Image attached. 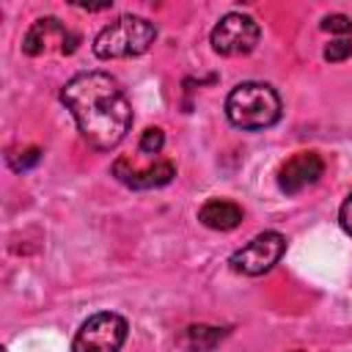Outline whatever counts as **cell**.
Returning a JSON list of instances; mask_svg holds the SVG:
<instances>
[{
    "label": "cell",
    "mask_w": 352,
    "mask_h": 352,
    "mask_svg": "<svg viewBox=\"0 0 352 352\" xmlns=\"http://www.w3.org/2000/svg\"><path fill=\"white\" fill-rule=\"evenodd\" d=\"M60 102L72 113L82 140L96 151L116 148L132 126V104L107 72H80L60 88Z\"/></svg>",
    "instance_id": "obj_1"
},
{
    "label": "cell",
    "mask_w": 352,
    "mask_h": 352,
    "mask_svg": "<svg viewBox=\"0 0 352 352\" xmlns=\"http://www.w3.org/2000/svg\"><path fill=\"white\" fill-rule=\"evenodd\" d=\"M280 96L267 82H239L226 96V116L236 129H267L280 121Z\"/></svg>",
    "instance_id": "obj_2"
},
{
    "label": "cell",
    "mask_w": 352,
    "mask_h": 352,
    "mask_svg": "<svg viewBox=\"0 0 352 352\" xmlns=\"http://www.w3.org/2000/svg\"><path fill=\"white\" fill-rule=\"evenodd\" d=\"M157 38V28L154 22L135 16V14H124L118 19H113L110 25H104L96 38H94V55L99 60H116V58H138L143 52H148V47Z\"/></svg>",
    "instance_id": "obj_3"
},
{
    "label": "cell",
    "mask_w": 352,
    "mask_h": 352,
    "mask_svg": "<svg viewBox=\"0 0 352 352\" xmlns=\"http://www.w3.org/2000/svg\"><path fill=\"white\" fill-rule=\"evenodd\" d=\"M126 333L129 324L121 314L99 311L80 324L72 341V352H121Z\"/></svg>",
    "instance_id": "obj_4"
},
{
    "label": "cell",
    "mask_w": 352,
    "mask_h": 352,
    "mask_svg": "<svg viewBox=\"0 0 352 352\" xmlns=\"http://www.w3.org/2000/svg\"><path fill=\"white\" fill-rule=\"evenodd\" d=\"M261 38V28L253 16L248 14H239V11H231L226 14L209 33V44L217 55L223 58H236V55H248L256 50Z\"/></svg>",
    "instance_id": "obj_5"
},
{
    "label": "cell",
    "mask_w": 352,
    "mask_h": 352,
    "mask_svg": "<svg viewBox=\"0 0 352 352\" xmlns=\"http://www.w3.org/2000/svg\"><path fill=\"white\" fill-rule=\"evenodd\" d=\"M283 253H286V236L278 231H261L248 245H242L228 258V264L239 275H264L280 261Z\"/></svg>",
    "instance_id": "obj_6"
},
{
    "label": "cell",
    "mask_w": 352,
    "mask_h": 352,
    "mask_svg": "<svg viewBox=\"0 0 352 352\" xmlns=\"http://www.w3.org/2000/svg\"><path fill=\"white\" fill-rule=\"evenodd\" d=\"M77 41H80V38H77L69 28H63L60 19L44 16V19H36V22L28 28V33H25V38H22V52L30 55V58H36V55L50 52L52 44H58V50H60L63 55H72V52L77 50Z\"/></svg>",
    "instance_id": "obj_7"
},
{
    "label": "cell",
    "mask_w": 352,
    "mask_h": 352,
    "mask_svg": "<svg viewBox=\"0 0 352 352\" xmlns=\"http://www.w3.org/2000/svg\"><path fill=\"white\" fill-rule=\"evenodd\" d=\"M322 173H324V160L316 151H297L294 157H289L280 165V170H278V187L286 195H297L300 190L316 184Z\"/></svg>",
    "instance_id": "obj_8"
},
{
    "label": "cell",
    "mask_w": 352,
    "mask_h": 352,
    "mask_svg": "<svg viewBox=\"0 0 352 352\" xmlns=\"http://www.w3.org/2000/svg\"><path fill=\"white\" fill-rule=\"evenodd\" d=\"M113 176L132 190H151V187H165L176 176V165L170 160H160L146 168H138L132 165L129 157H118L113 162Z\"/></svg>",
    "instance_id": "obj_9"
},
{
    "label": "cell",
    "mask_w": 352,
    "mask_h": 352,
    "mask_svg": "<svg viewBox=\"0 0 352 352\" xmlns=\"http://www.w3.org/2000/svg\"><path fill=\"white\" fill-rule=\"evenodd\" d=\"M198 220L212 231H231L242 223V206L228 198H209L198 209Z\"/></svg>",
    "instance_id": "obj_10"
},
{
    "label": "cell",
    "mask_w": 352,
    "mask_h": 352,
    "mask_svg": "<svg viewBox=\"0 0 352 352\" xmlns=\"http://www.w3.org/2000/svg\"><path fill=\"white\" fill-rule=\"evenodd\" d=\"M228 336V330L223 327H212V324H190L182 330V336L176 338V344L187 352H212L223 338Z\"/></svg>",
    "instance_id": "obj_11"
},
{
    "label": "cell",
    "mask_w": 352,
    "mask_h": 352,
    "mask_svg": "<svg viewBox=\"0 0 352 352\" xmlns=\"http://www.w3.org/2000/svg\"><path fill=\"white\" fill-rule=\"evenodd\" d=\"M38 160H41V151H38L36 146H30V148H11V151L6 154L8 168H11V170H16V173H22V170L33 168Z\"/></svg>",
    "instance_id": "obj_12"
},
{
    "label": "cell",
    "mask_w": 352,
    "mask_h": 352,
    "mask_svg": "<svg viewBox=\"0 0 352 352\" xmlns=\"http://www.w3.org/2000/svg\"><path fill=\"white\" fill-rule=\"evenodd\" d=\"M162 146H165V135H162L160 126H148V129L140 135V143H138L140 154H160Z\"/></svg>",
    "instance_id": "obj_13"
},
{
    "label": "cell",
    "mask_w": 352,
    "mask_h": 352,
    "mask_svg": "<svg viewBox=\"0 0 352 352\" xmlns=\"http://www.w3.org/2000/svg\"><path fill=\"white\" fill-rule=\"evenodd\" d=\"M322 55H324V60H330V63H341V60H346V58L352 55V41H349V38L330 41Z\"/></svg>",
    "instance_id": "obj_14"
},
{
    "label": "cell",
    "mask_w": 352,
    "mask_h": 352,
    "mask_svg": "<svg viewBox=\"0 0 352 352\" xmlns=\"http://www.w3.org/2000/svg\"><path fill=\"white\" fill-rule=\"evenodd\" d=\"M322 30L346 36V33H352V19H349V16H344V14H330V16H324V19H322Z\"/></svg>",
    "instance_id": "obj_15"
},
{
    "label": "cell",
    "mask_w": 352,
    "mask_h": 352,
    "mask_svg": "<svg viewBox=\"0 0 352 352\" xmlns=\"http://www.w3.org/2000/svg\"><path fill=\"white\" fill-rule=\"evenodd\" d=\"M338 223H341V228L352 236V192L344 198V204H341V209H338Z\"/></svg>",
    "instance_id": "obj_16"
},
{
    "label": "cell",
    "mask_w": 352,
    "mask_h": 352,
    "mask_svg": "<svg viewBox=\"0 0 352 352\" xmlns=\"http://www.w3.org/2000/svg\"><path fill=\"white\" fill-rule=\"evenodd\" d=\"M294 352H302V349H294Z\"/></svg>",
    "instance_id": "obj_17"
}]
</instances>
